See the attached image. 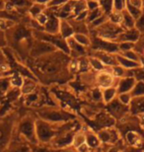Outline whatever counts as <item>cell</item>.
Here are the masks:
<instances>
[{
  "label": "cell",
  "mask_w": 144,
  "mask_h": 152,
  "mask_svg": "<svg viewBox=\"0 0 144 152\" xmlns=\"http://www.w3.org/2000/svg\"><path fill=\"white\" fill-rule=\"evenodd\" d=\"M91 152H96V150H92Z\"/></svg>",
  "instance_id": "816d5d0a"
},
{
  "label": "cell",
  "mask_w": 144,
  "mask_h": 152,
  "mask_svg": "<svg viewBox=\"0 0 144 152\" xmlns=\"http://www.w3.org/2000/svg\"><path fill=\"white\" fill-rule=\"evenodd\" d=\"M73 39L78 42L79 45H83L85 48H90L91 45V39L89 37V35L84 34H74L73 35Z\"/></svg>",
  "instance_id": "f546056e"
},
{
  "label": "cell",
  "mask_w": 144,
  "mask_h": 152,
  "mask_svg": "<svg viewBox=\"0 0 144 152\" xmlns=\"http://www.w3.org/2000/svg\"><path fill=\"white\" fill-rule=\"evenodd\" d=\"M7 47V39H6V34L4 31L0 30V48H4Z\"/></svg>",
  "instance_id": "f6af8a7d"
},
{
  "label": "cell",
  "mask_w": 144,
  "mask_h": 152,
  "mask_svg": "<svg viewBox=\"0 0 144 152\" xmlns=\"http://www.w3.org/2000/svg\"><path fill=\"white\" fill-rule=\"evenodd\" d=\"M115 57L116 61H118V64L119 66H121V67H124V69H127V70H133V69L141 67L140 63L131 61V60L124 57L121 53H115Z\"/></svg>",
  "instance_id": "d6986e66"
},
{
  "label": "cell",
  "mask_w": 144,
  "mask_h": 152,
  "mask_svg": "<svg viewBox=\"0 0 144 152\" xmlns=\"http://www.w3.org/2000/svg\"><path fill=\"white\" fill-rule=\"evenodd\" d=\"M32 152H56L50 145L45 144H37L32 145Z\"/></svg>",
  "instance_id": "74e56055"
},
{
  "label": "cell",
  "mask_w": 144,
  "mask_h": 152,
  "mask_svg": "<svg viewBox=\"0 0 144 152\" xmlns=\"http://www.w3.org/2000/svg\"><path fill=\"white\" fill-rule=\"evenodd\" d=\"M136 83V80L134 77H124L121 79H118V84H116V91L118 95L121 93H128L132 90L134 85Z\"/></svg>",
  "instance_id": "2e32d148"
},
{
  "label": "cell",
  "mask_w": 144,
  "mask_h": 152,
  "mask_svg": "<svg viewBox=\"0 0 144 152\" xmlns=\"http://www.w3.org/2000/svg\"><path fill=\"white\" fill-rule=\"evenodd\" d=\"M47 12L48 20L44 26V32L50 35H59V19L48 8H47Z\"/></svg>",
  "instance_id": "5bb4252c"
},
{
  "label": "cell",
  "mask_w": 144,
  "mask_h": 152,
  "mask_svg": "<svg viewBox=\"0 0 144 152\" xmlns=\"http://www.w3.org/2000/svg\"><path fill=\"white\" fill-rule=\"evenodd\" d=\"M121 15H122L121 27L124 28V30H130L135 28V20L130 16L129 13L126 10L122 11Z\"/></svg>",
  "instance_id": "cb8c5ba5"
},
{
  "label": "cell",
  "mask_w": 144,
  "mask_h": 152,
  "mask_svg": "<svg viewBox=\"0 0 144 152\" xmlns=\"http://www.w3.org/2000/svg\"><path fill=\"white\" fill-rule=\"evenodd\" d=\"M56 50H58L57 48L56 47H53L50 42L34 39L29 53H30V56L32 57L33 59H38L39 57L45 56L50 53H53Z\"/></svg>",
  "instance_id": "8992f818"
},
{
  "label": "cell",
  "mask_w": 144,
  "mask_h": 152,
  "mask_svg": "<svg viewBox=\"0 0 144 152\" xmlns=\"http://www.w3.org/2000/svg\"><path fill=\"white\" fill-rule=\"evenodd\" d=\"M143 5H144V2H143Z\"/></svg>",
  "instance_id": "db71d44e"
},
{
  "label": "cell",
  "mask_w": 144,
  "mask_h": 152,
  "mask_svg": "<svg viewBox=\"0 0 144 152\" xmlns=\"http://www.w3.org/2000/svg\"><path fill=\"white\" fill-rule=\"evenodd\" d=\"M88 60H89V63H90V67L92 69H94L95 71L101 72V71H104L107 69L106 66L104 65L99 59L95 58L93 56H88Z\"/></svg>",
  "instance_id": "f1b7e54d"
},
{
  "label": "cell",
  "mask_w": 144,
  "mask_h": 152,
  "mask_svg": "<svg viewBox=\"0 0 144 152\" xmlns=\"http://www.w3.org/2000/svg\"><path fill=\"white\" fill-rule=\"evenodd\" d=\"M102 94H103V102L105 104H108L114 99L118 97V91H116L115 87H110L106 88V89H102Z\"/></svg>",
  "instance_id": "d4e9b609"
},
{
  "label": "cell",
  "mask_w": 144,
  "mask_h": 152,
  "mask_svg": "<svg viewBox=\"0 0 144 152\" xmlns=\"http://www.w3.org/2000/svg\"><path fill=\"white\" fill-rule=\"evenodd\" d=\"M78 61V70L82 72V73H86V72L90 71V63H89L88 57L83 56L77 59Z\"/></svg>",
  "instance_id": "d6a6232c"
},
{
  "label": "cell",
  "mask_w": 144,
  "mask_h": 152,
  "mask_svg": "<svg viewBox=\"0 0 144 152\" xmlns=\"http://www.w3.org/2000/svg\"><path fill=\"white\" fill-rule=\"evenodd\" d=\"M66 124V123H64ZM64 124H54L48 123L44 120L36 118V133L39 144L50 145L51 140L56 137V134L60 132Z\"/></svg>",
  "instance_id": "7a4b0ae2"
},
{
  "label": "cell",
  "mask_w": 144,
  "mask_h": 152,
  "mask_svg": "<svg viewBox=\"0 0 144 152\" xmlns=\"http://www.w3.org/2000/svg\"><path fill=\"white\" fill-rule=\"evenodd\" d=\"M106 110L112 118H114L115 121H121V118L127 117L129 113V106H125L118 101V98L114 99L108 104H106Z\"/></svg>",
  "instance_id": "ba28073f"
},
{
  "label": "cell",
  "mask_w": 144,
  "mask_h": 152,
  "mask_svg": "<svg viewBox=\"0 0 144 152\" xmlns=\"http://www.w3.org/2000/svg\"><path fill=\"white\" fill-rule=\"evenodd\" d=\"M10 69H11L10 65H9V63L7 61V59H6L2 50L0 48V73L4 74L6 72L10 71Z\"/></svg>",
  "instance_id": "836d02e7"
},
{
  "label": "cell",
  "mask_w": 144,
  "mask_h": 152,
  "mask_svg": "<svg viewBox=\"0 0 144 152\" xmlns=\"http://www.w3.org/2000/svg\"><path fill=\"white\" fill-rule=\"evenodd\" d=\"M96 133L100 139L101 143H103V144L113 145L121 139V135H119V132H118V129H116L115 126L101 129L98 130Z\"/></svg>",
  "instance_id": "30bf717a"
},
{
  "label": "cell",
  "mask_w": 144,
  "mask_h": 152,
  "mask_svg": "<svg viewBox=\"0 0 144 152\" xmlns=\"http://www.w3.org/2000/svg\"><path fill=\"white\" fill-rule=\"evenodd\" d=\"M121 152H142V150L140 149H136V148L133 147H129V146H125V148Z\"/></svg>",
  "instance_id": "681fc988"
},
{
  "label": "cell",
  "mask_w": 144,
  "mask_h": 152,
  "mask_svg": "<svg viewBox=\"0 0 144 152\" xmlns=\"http://www.w3.org/2000/svg\"><path fill=\"white\" fill-rule=\"evenodd\" d=\"M108 20L111 23L115 24V25L118 26H121V22H122V15L121 13H118V12H115L113 11L111 14L108 16Z\"/></svg>",
  "instance_id": "8d00e7d4"
},
{
  "label": "cell",
  "mask_w": 144,
  "mask_h": 152,
  "mask_svg": "<svg viewBox=\"0 0 144 152\" xmlns=\"http://www.w3.org/2000/svg\"><path fill=\"white\" fill-rule=\"evenodd\" d=\"M38 88V80L32 78H24L23 84L20 88V92L22 95L26 96L34 93Z\"/></svg>",
  "instance_id": "ac0fdd59"
},
{
  "label": "cell",
  "mask_w": 144,
  "mask_h": 152,
  "mask_svg": "<svg viewBox=\"0 0 144 152\" xmlns=\"http://www.w3.org/2000/svg\"><path fill=\"white\" fill-rule=\"evenodd\" d=\"M103 14L102 10L100 9V7L98 9H95L93 11H88V16H87V19H86V23L87 24H90L92 23L93 21H95L96 19H98L99 17H101Z\"/></svg>",
  "instance_id": "d590c367"
},
{
  "label": "cell",
  "mask_w": 144,
  "mask_h": 152,
  "mask_svg": "<svg viewBox=\"0 0 144 152\" xmlns=\"http://www.w3.org/2000/svg\"><path fill=\"white\" fill-rule=\"evenodd\" d=\"M59 35L65 39L74 35L72 26L66 19H59Z\"/></svg>",
  "instance_id": "ffe728a7"
},
{
  "label": "cell",
  "mask_w": 144,
  "mask_h": 152,
  "mask_svg": "<svg viewBox=\"0 0 144 152\" xmlns=\"http://www.w3.org/2000/svg\"><path fill=\"white\" fill-rule=\"evenodd\" d=\"M124 31V30L121 26L115 25V24L111 23L108 20L106 23H104L102 26L98 27V28L89 32V35L101 38L103 39H106V41L115 42L116 38H118Z\"/></svg>",
  "instance_id": "5b68a950"
},
{
  "label": "cell",
  "mask_w": 144,
  "mask_h": 152,
  "mask_svg": "<svg viewBox=\"0 0 144 152\" xmlns=\"http://www.w3.org/2000/svg\"><path fill=\"white\" fill-rule=\"evenodd\" d=\"M85 136H86V144L92 150H97L102 144L96 132H85Z\"/></svg>",
  "instance_id": "7402d4cb"
},
{
  "label": "cell",
  "mask_w": 144,
  "mask_h": 152,
  "mask_svg": "<svg viewBox=\"0 0 144 152\" xmlns=\"http://www.w3.org/2000/svg\"><path fill=\"white\" fill-rule=\"evenodd\" d=\"M47 3L48 1H34L32 6H31L28 10L31 17L33 19H35L39 14H42L47 9Z\"/></svg>",
  "instance_id": "44dd1931"
},
{
  "label": "cell",
  "mask_w": 144,
  "mask_h": 152,
  "mask_svg": "<svg viewBox=\"0 0 144 152\" xmlns=\"http://www.w3.org/2000/svg\"><path fill=\"white\" fill-rule=\"evenodd\" d=\"M56 152H78L76 148H74L71 145V146H68V147H65V148H61V149H58L56 150Z\"/></svg>",
  "instance_id": "c3c4849f"
},
{
  "label": "cell",
  "mask_w": 144,
  "mask_h": 152,
  "mask_svg": "<svg viewBox=\"0 0 144 152\" xmlns=\"http://www.w3.org/2000/svg\"><path fill=\"white\" fill-rule=\"evenodd\" d=\"M135 29L140 33V34H143L144 33V5L142 8L141 15H140V17L135 21Z\"/></svg>",
  "instance_id": "60d3db41"
},
{
  "label": "cell",
  "mask_w": 144,
  "mask_h": 152,
  "mask_svg": "<svg viewBox=\"0 0 144 152\" xmlns=\"http://www.w3.org/2000/svg\"><path fill=\"white\" fill-rule=\"evenodd\" d=\"M38 114V118L41 120H44L48 123H54V124H64L68 121H74L76 117L74 115L67 113L65 111L57 110L53 107H42L36 111Z\"/></svg>",
  "instance_id": "3957f363"
},
{
  "label": "cell",
  "mask_w": 144,
  "mask_h": 152,
  "mask_svg": "<svg viewBox=\"0 0 144 152\" xmlns=\"http://www.w3.org/2000/svg\"><path fill=\"white\" fill-rule=\"evenodd\" d=\"M3 152H32V145L18 134L15 138H11L8 146Z\"/></svg>",
  "instance_id": "8fae6325"
},
{
  "label": "cell",
  "mask_w": 144,
  "mask_h": 152,
  "mask_svg": "<svg viewBox=\"0 0 144 152\" xmlns=\"http://www.w3.org/2000/svg\"><path fill=\"white\" fill-rule=\"evenodd\" d=\"M99 5H100V9L102 10L103 14L106 15V16H109L110 14L113 12V1H99Z\"/></svg>",
  "instance_id": "e575fe53"
},
{
  "label": "cell",
  "mask_w": 144,
  "mask_h": 152,
  "mask_svg": "<svg viewBox=\"0 0 144 152\" xmlns=\"http://www.w3.org/2000/svg\"><path fill=\"white\" fill-rule=\"evenodd\" d=\"M130 95L132 98H138V97H144V81L136 82L132 90L130 91Z\"/></svg>",
  "instance_id": "4316f807"
},
{
  "label": "cell",
  "mask_w": 144,
  "mask_h": 152,
  "mask_svg": "<svg viewBox=\"0 0 144 152\" xmlns=\"http://www.w3.org/2000/svg\"><path fill=\"white\" fill-rule=\"evenodd\" d=\"M142 152H144V149H143V150H142Z\"/></svg>",
  "instance_id": "f5cc1de1"
},
{
  "label": "cell",
  "mask_w": 144,
  "mask_h": 152,
  "mask_svg": "<svg viewBox=\"0 0 144 152\" xmlns=\"http://www.w3.org/2000/svg\"><path fill=\"white\" fill-rule=\"evenodd\" d=\"M23 80H24V78L16 71H14L13 73L10 75L11 86L12 88H15V89H20L23 84Z\"/></svg>",
  "instance_id": "83f0119b"
},
{
  "label": "cell",
  "mask_w": 144,
  "mask_h": 152,
  "mask_svg": "<svg viewBox=\"0 0 144 152\" xmlns=\"http://www.w3.org/2000/svg\"><path fill=\"white\" fill-rule=\"evenodd\" d=\"M77 151L78 152H91L92 149L88 146L86 143H84V144H82L80 147L77 148Z\"/></svg>",
  "instance_id": "7dc6e473"
},
{
  "label": "cell",
  "mask_w": 144,
  "mask_h": 152,
  "mask_svg": "<svg viewBox=\"0 0 144 152\" xmlns=\"http://www.w3.org/2000/svg\"><path fill=\"white\" fill-rule=\"evenodd\" d=\"M86 6L88 11H93L100 7L99 1H86Z\"/></svg>",
  "instance_id": "ee69618b"
},
{
  "label": "cell",
  "mask_w": 144,
  "mask_h": 152,
  "mask_svg": "<svg viewBox=\"0 0 144 152\" xmlns=\"http://www.w3.org/2000/svg\"><path fill=\"white\" fill-rule=\"evenodd\" d=\"M86 143V136H85V130L82 132V129H79L77 132L75 133L74 137H73L72 141V146L77 149L78 147H80L82 144Z\"/></svg>",
  "instance_id": "484cf974"
},
{
  "label": "cell",
  "mask_w": 144,
  "mask_h": 152,
  "mask_svg": "<svg viewBox=\"0 0 144 152\" xmlns=\"http://www.w3.org/2000/svg\"><path fill=\"white\" fill-rule=\"evenodd\" d=\"M118 79L114 77V75L111 72V67H107L106 70L98 72L96 74L95 83L96 87H99L101 89H106L110 87H116Z\"/></svg>",
  "instance_id": "9c48e42d"
},
{
  "label": "cell",
  "mask_w": 144,
  "mask_h": 152,
  "mask_svg": "<svg viewBox=\"0 0 144 152\" xmlns=\"http://www.w3.org/2000/svg\"><path fill=\"white\" fill-rule=\"evenodd\" d=\"M91 39V45L90 50H97V51H104L112 54H115L119 53L118 50V44L115 42H110L103 39L101 38L95 37V36H90Z\"/></svg>",
  "instance_id": "52a82bcc"
},
{
  "label": "cell",
  "mask_w": 144,
  "mask_h": 152,
  "mask_svg": "<svg viewBox=\"0 0 144 152\" xmlns=\"http://www.w3.org/2000/svg\"><path fill=\"white\" fill-rule=\"evenodd\" d=\"M116 98H118V100L121 103V104H124L125 106H129L131 100H132V97H131V95H130V92L118 94Z\"/></svg>",
  "instance_id": "ab89813d"
},
{
  "label": "cell",
  "mask_w": 144,
  "mask_h": 152,
  "mask_svg": "<svg viewBox=\"0 0 144 152\" xmlns=\"http://www.w3.org/2000/svg\"><path fill=\"white\" fill-rule=\"evenodd\" d=\"M134 48H135V44L133 42H119L118 44V50L119 53H122V51H128V50H133Z\"/></svg>",
  "instance_id": "b9f144b4"
},
{
  "label": "cell",
  "mask_w": 144,
  "mask_h": 152,
  "mask_svg": "<svg viewBox=\"0 0 144 152\" xmlns=\"http://www.w3.org/2000/svg\"><path fill=\"white\" fill-rule=\"evenodd\" d=\"M125 5H126V1L124 0H114L113 1V11L121 13L122 11L125 10Z\"/></svg>",
  "instance_id": "f35d334b"
},
{
  "label": "cell",
  "mask_w": 144,
  "mask_h": 152,
  "mask_svg": "<svg viewBox=\"0 0 144 152\" xmlns=\"http://www.w3.org/2000/svg\"><path fill=\"white\" fill-rule=\"evenodd\" d=\"M70 56L56 50L53 53L47 54L45 56L35 59V67L42 76L48 78V81H59L61 78H64V75L69 73L68 63L70 61Z\"/></svg>",
  "instance_id": "6da1fadb"
},
{
  "label": "cell",
  "mask_w": 144,
  "mask_h": 152,
  "mask_svg": "<svg viewBox=\"0 0 144 152\" xmlns=\"http://www.w3.org/2000/svg\"><path fill=\"white\" fill-rule=\"evenodd\" d=\"M129 3L136 8H139V9L143 8V1H140V0H138V1H137V0H130Z\"/></svg>",
  "instance_id": "bcb514c9"
},
{
  "label": "cell",
  "mask_w": 144,
  "mask_h": 152,
  "mask_svg": "<svg viewBox=\"0 0 144 152\" xmlns=\"http://www.w3.org/2000/svg\"><path fill=\"white\" fill-rule=\"evenodd\" d=\"M91 96H92V99L95 100V101H97V102L103 101L102 89L99 87H95L94 89L91 91Z\"/></svg>",
  "instance_id": "7bdbcfd3"
},
{
  "label": "cell",
  "mask_w": 144,
  "mask_h": 152,
  "mask_svg": "<svg viewBox=\"0 0 144 152\" xmlns=\"http://www.w3.org/2000/svg\"><path fill=\"white\" fill-rule=\"evenodd\" d=\"M66 42L69 48L70 58L78 59V58H80V57L86 56L88 54V48H85L83 45H79L78 42L73 39V37L66 39Z\"/></svg>",
  "instance_id": "7c38bea8"
},
{
  "label": "cell",
  "mask_w": 144,
  "mask_h": 152,
  "mask_svg": "<svg viewBox=\"0 0 144 152\" xmlns=\"http://www.w3.org/2000/svg\"><path fill=\"white\" fill-rule=\"evenodd\" d=\"M129 113L131 115H144V97L132 98L129 104Z\"/></svg>",
  "instance_id": "e0dca14e"
},
{
  "label": "cell",
  "mask_w": 144,
  "mask_h": 152,
  "mask_svg": "<svg viewBox=\"0 0 144 152\" xmlns=\"http://www.w3.org/2000/svg\"><path fill=\"white\" fill-rule=\"evenodd\" d=\"M138 118H139V121H140V124H141L142 130H143V132H144V115H138Z\"/></svg>",
  "instance_id": "f907efd6"
},
{
  "label": "cell",
  "mask_w": 144,
  "mask_h": 152,
  "mask_svg": "<svg viewBox=\"0 0 144 152\" xmlns=\"http://www.w3.org/2000/svg\"><path fill=\"white\" fill-rule=\"evenodd\" d=\"M121 53L122 56L125 57V58L131 60V61L137 62L141 64V59H140V54L138 53H136V50H128V51H122V53Z\"/></svg>",
  "instance_id": "4dcf8cb0"
},
{
  "label": "cell",
  "mask_w": 144,
  "mask_h": 152,
  "mask_svg": "<svg viewBox=\"0 0 144 152\" xmlns=\"http://www.w3.org/2000/svg\"><path fill=\"white\" fill-rule=\"evenodd\" d=\"M17 133L31 145L39 144L36 133V118L33 115H25L17 126Z\"/></svg>",
  "instance_id": "277c9868"
},
{
  "label": "cell",
  "mask_w": 144,
  "mask_h": 152,
  "mask_svg": "<svg viewBox=\"0 0 144 152\" xmlns=\"http://www.w3.org/2000/svg\"><path fill=\"white\" fill-rule=\"evenodd\" d=\"M140 36H141V34H140L135 28L130 29V30H124V31L116 38L115 42L116 44H119V42H133V44H136V42L139 41Z\"/></svg>",
  "instance_id": "9a60e30c"
},
{
  "label": "cell",
  "mask_w": 144,
  "mask_h": 152,
  "mask_svg": "<svg viewBox=\"0 0 144 152\" xmlns=\"http://www.w3.org/2000/svg\"><path fill=\"white\" fill-rule=\"evenodd\" d=\"M12 89L10 83V75L0 76V98L6 96Z\"/></svg>",
  "instance_id": "603a6c76"
},
{
  "label": "cell",
  "mask_w": 144,
  "mask_h": 152,
  "mask_svg": "<svg viewBox=\"0 0 144 152\" xmlns=\"http://www.w3.org/2000/svg\"><path fill=\"white\" fill-rule=\"evenodd\" d=\"M89 53V56H93L95 58L99 59L101 62L103 63L106 67H113V66L118 65V61H116L115 54L104 53V51H97V50H91Z\"/></svg>",
  "instance_id": "4fadbf2b"
},
{
  "label": "cell",
  "mask_w": 144,
  "mask_h": 152,
  "mask_svg": "<svg viewBox=\"0 0 144 152\" xmlns=\"http://www.w3.org/2000/svg\"><path fill=\"white\" fill-rule=\"evenodd\" d=\"M125 10H126L131 17L133 18L134 20H137L138 18L140 17V15L142 13V9H139V8H136L132 6L129 3V1H126V5H125Z\"/></svg>",
  "instance_id": "1f68e13d"
}]
</instances>
